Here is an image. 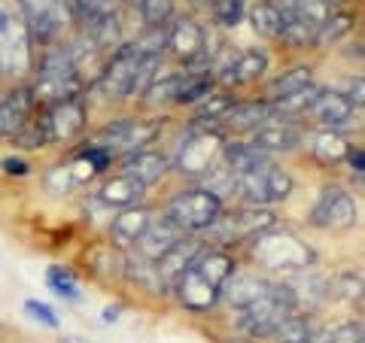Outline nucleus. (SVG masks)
<instances>
[{
    "instance_id": "nucleus-4",
    "label": "nucleus",
    "mask_w": 365,
    "mask_h": 343,
    "mask_svg": "<svg viewBox=\"0 0 365 343\" xmlns=\"http://www.w3.org/2000/svg\"><path fill=\"white\" fill-rule=\"evenodd\" d=\"M158 131H162V122H153V119H122V122H113L107 125L101 134L91 137V143L88 146H98V149H104L110 158H116V155H134V152H140L146 149Z\"/></svg>"
},
{
    "instance_id": "nucleus-6",
    "label": "nucleus",
    "mask_w": 365,
    "mask_h": 343,
    "mask_svg": "<svg viewBox=\"0 0 365 343\" xmlns=\"http://www.w3.org/2000/svg\"><path fill=\"white\" fill-rule=\"evenodd\" d=\"M222 216V198H216L207 189L180 191L168 204V219L174 222L182 234L192 231H210V225Z\"/></svg>"
},
{
    "instance_id": "nucleus-29",
    "label": "nucleus",
    "mask_w": 365,
    "mask_h": 343,
    "mask_svg": "<svg viewBox=\"0 0 365 343\" xmlns=\"http://www.w3.org/2000/svg\"><path fill=\"white\" fill-rule=\"evenodd\" d=\"M347 149H350V143L338 131H332V128H323L319 134H314V140H311V152H314V158H317L319 164H338V162H344Z\"/></svg>"
},
{
    "instance_id": "nucleus-10",
    "label": "nucleus",
    "mask_w": 365,
    "mask_h": 343,
    "mask_svg": "<svg viewBox=\"0 0 365 343\" xmlns=\"http://www.w3.org/2000/svg\"><path fill=\"white\" fill-rule=\"evenodd\" d=\"M86 119H88V107H86L83 95H73L67 100H58V104L46 107L43 119H40L46 146H49V143H71L73 137L83 134Z\"/></svg>"
},
{
    "instance_id": "nucleus-15",
    "label": "nucleus",
    "mask_w": 365,
    "mask_h": 343,
    "mask_svg": "<svg viewBox=\"0 0 365 343\" xmlns=\"http://www.w3.org/2000/svg\"><path fill=\"white\" fill-rule=\"evenodd\" d=\"M174 292H177V298L180 304L186 307V310H195V313H204V310H210V307L220 301V289L210 283V280H204L201 273L195 268H186L177 277L174 283Z\"/></svg>"
},
{
    "instance_id": "nucleus-50",
    "label": "nucleus",
    "mask_w": 365,
    "mask_h": 343,
    "mask_svg": "<svg viewBox=\"0 0 365 343\" xmlns=\"http://www.w3.org/2000/svg\"><path fill=\"white\" fill-rule=\"evenodd\" d=\"M326 4H329V9L335 13V6H341V0H326Z\"/></svg>"
},
{
    "instance_id": "nucleus-39",
    "label": "nucleus",
    "mask_w": 365,
    "mask_h": 343,
    "mask_svg": "<svg viewBox=\"0 0 365 343\" xmlns=\"http://www.w3.org/2000/svg\"><path fill=\"white\" fill-rule=\"evenodd\" d=\"M210 6H213V19H216V25H222V28H235L237 21L244 19L247 0H210Z\"/></svg>"
},
{
    "instance_id": "nucleus-30",
    "label": "nucleus",
    "mask_w": 365,
    "mask_h": 343,
    "mask_svg": "<svg viewBox=\"0 0 365 343\" xmlns=\"http://www.w3.org/2000/svg\"><path fill=\"white\" fill-rule=\"evenodd\" d=\"M317 95H319V88L311 83V85H304L302 91H292V95H287V97L271 100L274 119H295V116H304V112L311 110V104L317 100Z\"/></svg>"
},
{
    "instance_id": "nucleus-33",
    "label": "nucleus",
    "mask_w": 365,
    "mask_h": 343,
    "mask_svg": "<svg viewBox=\"0 0 365 343\" xmlns=\"http://www.w3.org/2000/svg\"><path fill=\"white\" fill-rule=\"evenodd\" d=\"M311 83H314L311 67H292V70L280 73V76L268 85V100L287 97V95H292V91H302L304 85H311Z\"/></svg>"
},
{
    "instance_id": "nucleus-40",
    "label": "nucleus",
    "mask_w": 365,
    "mask_h": 343,
    "mask_svg": "<svg viewBox=\"0 0 365 343\" xmlns=\"http://www.w3.org/2000/svg\"><path fill=\"white\" fill-rule=\"evenodd\" d=\"M137 9H140V19L150 28H162L174 13V0H140Z\"/></svg>"
},
{
    "instance_id": "nucleus-49",
    "label": "nucleus",
    "mask_w": 365,
    "mask_h": 343,
    "mask_svg": "<svg viewBox=\"0 0 365 343\" xmlns=\"http://www.w3.org/2000/svg\"><path fill=\"white\" fill-rule=\"evenodd\" d=\"M61 343H86V340H79V337H61Z\"/></svg>"
},
{
    "instance_id": "nucleus-38",
    "label": "nucleus",
    "mask_w": 365,
    "mask_h": 343,
    "mask_svg": "<svg viewBox=\"0 0 365 343\" xmlns=\"http://www.w3.org/2000/svg\"><path fill=\"white\" fill-rule=\"evenodd\" d=\"M46 283H49V289L58 295V298H67V301H76L79 298V285H76V277L67 268H49L46 270Z\"/></svg>"
},
{
    "instance_id": "nucleus-34",
    "label": "nucleus",
    "mask_w": 365,
    "mask_h": 343,
    "mask_svg": "<svg viewBox=\"0 0 365 343\" xmlns=\"http://www.w3.org/2000/svg\"><path fill=\"white\" fill-rule=\"evenodd\" d=\"M314 37H317V25H311L302 13L292 16L283 21L280 28V43L292 46V49H304V46H314Z\"/></svg>"
},
{
    "instance_id": "nucleus-43",
    "label": "nucleus",
    "mask_w": 365,
    "mask_h": 343,
    "mask_svg": "<svg viewBox=\"0 0 365 343\" xmlns=\"http://www.w3.org/2000/svg\"><path fill=\"white\" fill-rule=\"evenodd\" d=\"M76 4V13L79 19H95V16H110V13H119V4L122 0H73Z\"/></svg>"
},
{
    "instance_id": "nucleus-24",
    "label": "nucleus",
    "mask_w": 365,
    "mask_h": 343,
    "mask_svg": "<svg viewBox=\"0 0 365 343\" xmlns=\"http://www.w3.org/2000/svg\"><path fill=\"white\" fill-rule=\"evenodd\" d=\"M198 253H201V243H198V240H186V237H182L180 243L170 249V253H165L162 258H158L153 268H155V277H158V283H162V289H165V285H170V289H174L177 277L192 265V258H195Z\"/></svg>"
},
{
    "instance_id": "nucleus-8",
    "label": "nucleus",
    "mask_w": 365,
    "mask_h": 343,
    "mask_svg": "<svg viewBox=\"0 0 365 343\" xmlns=\"http://www.w3.org/2000/svg\"><path fill=\"white\" fill-rule=\"evenodd\" d=\"M235 191H241V198L250 207H271V204H280L292 194V176L268 162L250 174L235 176Z\"/></svg>"
},
{
    "instance_id": "nucleus-9",
    "label": "nucleus",
    "mask_w": 365,
    "mask_h": 343,
    "mask_svg": "<svg viewBox=\"0 0 365 343\" xmlns=\"http://www.w3.org/2000/svg\"><path fill=\"white\" fill-rule=\"evenodd\" d=\"M134 73H137V46L122 43L107 58L104 70L91 83V88H95V95H101V100H110V104L113 100H125L134 91Z\"/></svg>"
},
{
    "instance_id": "nucleus-31",
    "label": "nucleus",
    "mask_w": 365,
    "mask_h": 343,
    "mask_svg": "<svg viewBox=\"0 0 365 343\" xmlns=\"http://www.w3.org/2000/svg\"><path fill=\"white\" fill-rule=\"evenodd\" d=\"M271 337H277V343H314L317 328L311 322V316H302L299 310H295V313H289L287 319H283Z\"/></svg>"
},
{
    "instance_id": "nucleus-20",
    "label": "nucleus",
    "mask_w": 365,
    "mask_h": 343,
    "mask_svg": "<svg viewBox=\"0 0 365 343\" xmlns=\"http://www.w3.org/2000/svg\"><path fill=\"white\" fill-rule=\"evenodd\" d=\"M353 110H356V107L347 100V95L319 88V95H317V100L311 104V110H307V112H311V116L323 125V128L338 131V128H344V125L353 122Z\"/></svg>"
},
{
    "instance_id": "nucleus-5",
    "label": "nucleus",
    "mask_w": 365,
    "mask_h": 343,
    "mask_svg": "<svg viewBox=\"0 0 365 343\" xmlns=\"http://www.w3.org/2000/svg\"><path fill=\"white\" fill-rule=\"evenodd\" d=\"M19 9L31 40L43 46H55L64 37V31L73 25V13L67 0H19Z\"/></svg>"
},
{
    "instance_id": "nucleus-32",
    "label": "nucleus",
    "mask_w": 365,
    "mask_h": 343,
    "mask_svg": "<svg viewBox=\"0 0 365 343\" xmlns=\"http://www.w3.org/2000/svg\"><path fill=\"white\" fill-rule=\"evenodd\" d=\"M250 25H253V31L259 33V37H265V40H280L283 21H280L277 9H274L268 0H259V4L250 9Z\"/></svg>"
},
{
    "instance_id": "nucleus-41",
    "label": "nucleus",
    "mask_w": 365,
    "mask_h": 343,
    "mask_svg": "<svg viewBox=\"0 0 365 343\" xmlns=\"http://www.w3.org/2000/svg\"><path fill=\"white\" fill-rule=\"evenodd\" d=\"M365 340V331H362V322H344V325H338L332 328L329 334L323 337H314V343H362Z\"/></svg>"
},
{
    "instance_id": "nucleus-14",
    "label": "nucleus",
    "mask_w": 365,
    "mask_h": 343,
    "mask_svg": "<svg viewBox=\"0 0 365 343\" xmlns=\"http://www.w3.org/2000/svg\"><path fill=\"white\" fill-rule=\"evenodd\" d=\"M165 43L174 52V58H180L189 67H204V61H207V33L189 16H180L170 25V31L165 33Z\"/></svg>"
},
{
    "instance_id": "nucleus-3",
    "label": "nucleus",
    "mask_w": 365,
    "mask_h": 343,
    "mask_svg": "<svg viewBox=\"0 0 365 343\" xmlns=\"http://www.w3.org/2000/svg\"><path fill=\"white\" fill-rule=\"evenodd\" d=\"M31 33L19 9L0 0V76H25L34 64Z\"/></svg>"
},
{
    "instance_id": "nucleus-13",
    "label": "nucleus",
    "mask_w": 365,
    "mask_h": 343,
    "mask_svg": "<svg viewBox=\"0 0 365 343\" xmlns=\"http://www.w3.org/2000/svg\"><path fill=\"white\" fill-rule=\"evenodd\" d=\"M210 228H213V234H216V240H220L222 246L244 243V240H253L256 234L274 228V213H268L265 207H244L237 213L220 216Z\"/></svg>"
},
{
    "instance_id": "nucleus-48",
    "label": "nucleus",
    "mask_w": 365,
    "mask_h": 343,
    "mask_svg": "<svg viewBox=\"0 0 365 343\" xmlns=\"http://www.w3.org/2000/svg\"><path fill=\"white\" fill-rule=\"evenodd\" d=\"M119 319V307H107L104 310V322H116Z\"/></svg>"
},
{
    "instance_id": "nucleus-35",
    "label": "nucleus",
    "mask_w": 365,
    "mask_h": 343,
    "mask_svg": "<svg viewBox=\"0 0 365 343\" xmlns=\"http://www.w3.org/2000/svg\"><path fill=\"white\" fill-rule=\"evenodd\" d=\"M353 31V16L350 13H332L323 25L317 28V37H314V46L317 49H326V46L338 43L341 37H347V33Z\"/></svg>"
},
{
    "instance_id": "nucleus-51",
    "label": "nucleus",
    "mask_w": 365,
    "mask_h": 343,
    "mask_svg": "<svg viewBox=\"0 0 365 343\" xmlns=\"http://www.w3.org/2000/svg\"><path fill=\"white\" fill-rule=\"evenodd\" d=\"M195 4H207V0H195Z\"/></svg>"
},
{
    "instance_id": "nucleus-28",
    "label": "nucleus",
    "mask_w": 365,
    "mask_h": 343,
    "mask_svg": "<svg viewBox=\"0 0 365 343\" xmlns=\"http://www.w3.org/2000/svg\"><path fill=\"white\" fill-rule=\"evenodd\" d=\"M268 162H271V158L265 152L253 149L250 143H228V146H222V164L232 170L235 176L250 174V170H256V167L268 164Z\"/></svg>"
},
{
    "instance_id": "nucleus-44",
    "label": "nucleus",
    "mask_w": 365,
    "mask_h": 343,
    "mask_svg": "<svg viewBox=\"0 0 365 343\" xmlns=\"http://www.w3.org/2000/svg\"><path fill=\"white\" fill-rule=\"evenodd\" d=\"M295 4H299V13L311 21V25H323V21L332 16V9H329V4L326 0H295Z\"/></svg>"
},
{
    "instance_id": "nucleus-25",
    "label": "nucleus",
    "mask_w": 365,
    "mask_h": 343,
    "mask_svg": "<svg viewBox=\"0 0 365 343\" xmlns=\"http://www.w3.org/2000/svg\"><path fill=\"white\" fill-rule=\"evenodd\" d=\"M168 170H170L168 158L162 152H150V149H140V152L128 155L125 158V164H122V174H128L137 182H143L146 189L155 186V182H162Z\"/></svg>"
},
{
    "instance_id": "nucleus-12",
    "label": "nucleus",
    "mask_w": 365,
    "mask_h": 343,
    "mask_svg": "<svg viewBox=\"0 0 365 343\" xmlns=\"http://www.w3.org/2000/svg\"><path fill=\"white\" fill-rule=\"evenodd\" d=\"M356 201L350 198L347 189L341 186H326L311 210V225L323 228V231H347L356 225Z\"/></svg>"
},
{
    "instance_id": "nucleus-45",
    "label": "nucleus",
    "mask_w": 365,
    "mask_h": 343,
    "mask_svg": "<svg viewBox=\"0 0 365 343\" xmlns=\"http://www.w3.org/2000/svg\"><path fill=\"white\" fill-rule=\"evenodd\" d=\"M25 313L31 319H37V322L46 325V328H58L61 325V319L55 316V310L49 304H43V301H25Z\"/></svg>"
},
{
    "instance_id": "nucleus-2",
    "label": "nucleus",
    "mask_w": 365,
    "mask_h": 343,
    "mask_svg": "<svg viewBox=\"0 0 365 343\" xmlns=\"http://www.w3.org/2000/svg\"><path fill=\"white\" fill-rule=\"evenodd\" d=\"M250 255L265 270H299V273L311 268L317 258L314 249L302 237H295L292 231H283L277 225L250 240Z\"/></svg>"
},
{
    "instance_id": "nucleus-52",
    "label": "nucleus",
    "mask_w": 365,
    "mask_h": 343,
    "mask_svg": "<svg viewBox=\"0 0 365 343\" xmlns=\"http://www.w3.org/2000/svg\"><path fill=\"white\" fill-rule=\"evenodd\" d=\"M131 4H140V0H131Z\"/></svg>"
},
{
    "instance_id": "nucleus-37",
    "label": "nucleus",
    "mask_w": 365,
    "mask_h": 343,
    "mask_svg": "<svg viewBox=\"0 0 365 343\" xmlns=\"http://www.w3.org/2000/svg\"><path fill=\"white\" fill-rule=\"evenodd\" d=\"M332 285V298H344V301H362V273L359 270H344L335 280H329Z\"/></svg>"
},
{
    "instance_id": "nucleus-42",
    "label": "nucleus",
    "mask_w": 365,
    "mask_h": 343,
    "mask_svg": "<svg viewBox=\"0 0 365 343\" xmlns=\"http://www.w3.org/2000/svg\"><path fill=\"white\" fill-rule=\"evenodd\" d=\"M232 104H235V100L228 95H207V100L198 107V122L207 119L210 125H216L228 112V107H232Z\"/></svg>"
},
{
    "instance_id": "nucleus-47",
    "label": "nucleus",
    "mask_w": 365,
    "mask_h": 343,
    "mask_svg": "<svg viewBox=\"0 0 365 343\" xmlns=\"http://www.w3.org/2000/svg\"><path fill=\"white\" fill-rule=\"evenodd\" d=\"M347 162L353 167V174L362 176V170H365V152L359 149V146H350V149H347Z\"/></svg>"
},
{
    "instance_id": "nucleus-11",
    "label": "nucleus",
    "mask_w": 365,
    "mask_h": 343,
    "mask_svg": "<svg viewBox=\"0 0 365 343\" xmlns=\"http://www.w3.org/2000/svg\"><path fill=\"white\" fill-rule=\"evenodd\" d=\"M222 134L220 128H207V131H195L186 143L180 146L177 155V167L186 176H204L207 170H213L222 158Z\"/></svg>"
},
{
    "instance_id": "nucleus-46",
    "label": "nucleus",
    "mask_w": 365,
    "mask_h": 343,
    "mask_svg": "<svg viewBox=\"0 0 365 343\" xmlns=\"http://www.w3.org/2000/svg\"><path fill=\"white\" fill-rule=\"evenodd\" d=\"M0 167H4L9 176H28V170H31L28 162H21V158H4V164Z\"/></svg>"
},
{
    "instance_id": "nucleus-23",
    "label": "nucleus",
    "mask_w": 365,
    "mask_h": 343,
    "mask_svg": "<svg viewBox=\"0 0 365 343\" xmlns=\"http://www.w3.org/2000/svg\"><path fill=\"white\" fill-rule=\"evenodd\" d=\"M268 119H274L271 100H250V104H232L225 116L216 122V128H232V131H256Z\"/></svg>"
},
{
    "instance_id": "nucleus-1",
    "label": "nucleus",
    "mask_w": 365,
    "mask_h": 343,
    "mask_svg": "<svg viewBox=\"0 0 365 343\" xmlns=\"http://www.w3.org/2000/svg\"><path fill=\"white\" fill-rule=\"evenodd\" d=\"M83 85L86 83L79 79L67 46H52V49H46V55L40 58V67H37V83L31 88L34 107L46 110V107L58 104V100L83 95Z\"/></svg>"
},
{
    "instance_id": "nucleus-27",
    "label": "nucleus",
    "mask_w": 365,
    "mask_h": 343,
    "mask_svg": "<svg viewBox=\"0 0 365 343\" xmlns=\"http://www.w3.org/2000/svg\"><path fill=\"white\" fill-rule=\"evenodd\" d=\"M265 70H268V55L262 49H247V52H241L237 58H232L225 64L222 83H228V85H247V83H256V79Z\"/></svg>"
},
{
    "instance_id": "nucleus-19",
    "label": "nucleus",
    "mask_w": 365,
    "mask_h": 343,
    "mask_svg": "<svg viewBox=\"0 0 365 343\" xmlns=\"http://www.w3.org/2000/svg\"><path fill=\"white\" fill-rule=\"evenodd\" d=\"M150 222H153V213L146 207H140V204H137V207H122L119 216L110 225L113 246L116 249H131L137 240L143 237L146 228H150Z\"/></svg>"
},
{
    "instance_id": "nucleus-26",
    "label": "nucleus",
    "mask_w": 365,
    "mask_h": 343,
    "mask_svg": "<svg viewBox=\"0 0 365 343\" xmlns=\"http://www.w3.org/2000/svg\"><path fill=\"white\" fill-rule=\"evenodd\" d=\"M143 194H146L143 182H137L128 174H119V176H110L104 186H101L98 198H101V204H107V207L122 210V207H137V204L143 201Z\"/></svg>"
},
{
    "instance_id": "nucleus-7",
    "label": "nucleus",
    "mask_w": 365,
    "mask_h": 343,
    "mask_svg": "<svg viewBox=\"0 0 365 343\" xmlns=\"http://www.w3.org/2000/svg\"><path fill=\"white\" fill-rule=\"evenodd\" d=\"M295 310H299V307H295L289 285H271L259 301L244 307L241 328L250 337H271L283 319H287L289 313H295Z\"/></svg>"
},
{
    "instance_id": "nucleus-17",
    "label": "nucleus",
    "mask_w": 365,
    "mask_h": 343,
    "mask_svg": "<svg viewBox=\"0 0 365 343\" xmlns=\"http://www.w3.org/2000/svg\"><path fill=\"white\" fill-rule=\"evenodd\" d=\"M253 149L259 152H292V149H299L302 146V128H295V125H289L287 119H268L262 128L253 131Z\"/></svg>"
},
{
    "instance_id": "nucleus-21",
    "label": "nucleus",
    "mask_w": 365,
    "mask_h": 343,
    "mask_svg": "<svg viewBox=\"0 0 365 343\" xmlns=\"http://www.w3.org/2000/svg\"><path fill=\"white\" fill-rule=\"evenodd\" d=\"M98 174H101V170H98L95 164H91L86 155H79L76 162H71V164H64V167H61V164H58V167H52L49 174H46V189H49L52 194H58V198H61V194H71L73 189H79L83 182H88L91 176H98Z\"/></svg>"
},
{
    "instance_id": "nucleus-18",
    "label": "nucleus",
    "mask_w": 365,
    "mask_h": 343,
    "mask_svg": "<svg viewBox=\"0 0 365 343\" xmlns=\"http://www.w3.org/2000/svg\"><path fill=\"white\" fill-rule=\"evenodd\" d=\"M37 110L31 97V88H16L6 97H0V140L16 137L31 122V112Z\"/></svg>"
},
{
    "instance_id": "nucleus-36",
    "label": "nucleus",
    "mask_w": 365,
    "mask_h": 343,
    "mask_svg": "<svg viewBox=\"0 0 365 343\" xmlns=\"http://www.w3.org/2000/svg\"><path fill=\"white\" fill-rule=\"evenodd\" d=\"M182 79H186V73L162 76V79H155V83L143 91V95H146V100H150V104H168V100H177Z\"/></svg>"
},
{
    "instance_id": "nucleus-22",
    "label": "nucleus",
    "mask_w": 365,
    "mask_h": 343,
    "mask_svg": "<svg viewBox=\"0 0 365 343\" xmlns=\"http://www.w3.org/2000/svg\"><path fill=\"white\" fill-rule=\"evenodd\" d=\"M268 289H271V283L262 277V273H237L235 270L232 277H228V283L222 285L220 298H225L232 307H237V310H244V307L259 301Z\"/></svg>"
},
{
    "instance_id": "nucleus-16",
    "label": "nucleus",
    "mask_w": 365,
    "mask_h": 343,
    "mask_svg": "<svg viewBox=\"0 0 365 343\" xmlns=\"http://www.w3.org/2000/svg\"><path fill=\"white\" fill-rule=\"evenodd\" d=\"M182 237H186V234H182L180 228L168 219V216H165V219H158V222H150V228L143 231V237L134 243L137 258L146 261V265H155V261L162 258L165 253H170V249H174Z\"/></svg>"
}]
</instances>
